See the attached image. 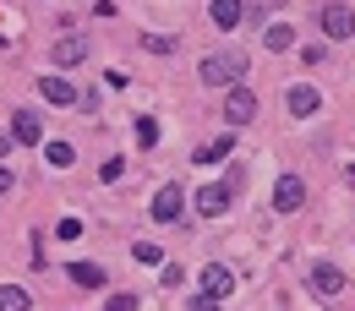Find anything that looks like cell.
<instances>
[{
  "instance_id": "ffe728a7",
  "label": "cell",
  "mask_w": 355,
  "mask_h": 311,
  "mask_svg": "<svg viewBox=\"0 0 355 311\" xmlns=\"http://www.w3.org/2000/svg\"><path fill=\"white\" fill-rule=\"evenodd\" d=\"M142 44L153 49V55H170V49H175V39H164V33H142Z\"/></svg>"
},
{
  "instance_id": "7402d4cb",
  "label": "cell",
  "mask_w": 355,
  "mask_h": 311,
  "mask_svg": "<svg viewBox=\"0 0 355 311\" xmlns=\"http://www.w3.org/2000/svg\"><path fill=\"white\" fill-rule=\"evenodd\" d=\"M104 311H137V295H132V290H121V295H110V306H104Z\"/></svg>"
},
{
  "instance_id": "e0dca14e",
  "label": "cell",
  "mask_w": 355,
  "mask_h": 311,
  "mask_svg": "<svg viewBox=\"0 0 355 311\" xmlns=\"http://www.w3.org/2000/svg\"><path fill=\"white\" fill-rule=\"evenodd\" d=\"M0 311H28V290H17V284H0Z\"/></svg>"
},
{
  "instance_id": "30bf717a",
  "label": "cell",
  "mask_w": 355,
  "mask_h": 311,
  "mask_svg": "<svg viewBox=\"0 0 355 311\" xmlns=\"http://www.w3.org/2000/svg\"><path fill=\"white\" fill-rule=\"evenodd\" d=\"M153 219H159V224H175L180 219V186H159V197H153Z\"/></svg>"
},
{
  "instance_id": "44dd1931",
  "label": "cell",
  "mask_w": 355,
  "mask_h": 311,
  "mask_svg": "<svg viewBox=\"0 0 355 311\" xmlns=\"http://www.w3.org/2000/svg\"><path fill=\"white\" fill-rule=\"evenodd\" d=\"M137 263H164V251L153 240H137Z\"/></svg>"
},
{
  "instance_id": "cb8c5ba5",
  "label": "cell",
  "mask_w": 355,
  "mask_h": 311,
  "mask_svg": "<svg viewBox=\"0 0 355 311\" xmlns=\"http://www.w3.org/2000/svg\"><path fill=\"white\" fill-rule=\"evenodd\" d=\"M55 235H60V240H77V235H83V224H77V219H60V224H55Z\"/></svg>"
},
{
  "instance_id": "603a6c76",
  "label": "cell",
  "mask_w": 355,
  "mask_h": 311,
  "mask_svg": "<svg viewBox=\"0 0 355 311\" xmlns=\"http://www.w3.org/2000/svg\"><path fill=\"white\" fill-rule=\"evenodd\" d=\"M186 311H219V295L202 290V295H191V306H186Z\"/></svg>"
},
{
  "instance_id": "d6986e66",
  "label": "cell",
  "mask_w": 355,
  "mask_h": 311,
  "mask_svg": "<svg viewBox=\"0 0 355 311\" xmlns=\"http://www.w3.org/2000/svg\"><path fill=\"white\" fill-rule=\"evenodd\" d=\"M263 39H268V49H290V44H295V33H290V28H268Z\"/></svg>"
},
{
  "instance_id": "8992f818",
  "label": "cell",
  "mask_w": 355,
  "mask_h": 311,
  "mask_svg": "<svg viewBox=\"0 0 355 311\" xmlns=\"http://www.w3.org/2000/svg\"><path fill=\"white\" fill-rule=\"evenodd\" d=\"M311 290H317L322 301H334V295H345V273L334 263H311Z\"/></svg>"
},
{
  "instance_id": "5b68a950",
  "label": "cell",
  "mask_w": 355,
  "mask_h": 311,
  "mask_svg": "<svg viewBox=\"0 0 355 311\" xmlns=\"http://www.w3.org/2000/svg\"><path fill=\"white\" fill-rule=\"evenodd\" d=\"M301 202H306V180L301 175H284L273 186V208H279V213H301Z\"/></svg>"
},
{
  "instance_id": "ba28073f",
  "label": "cell",
  "mask_w": 355,
  "mask_h": 311,
  "mask_svg": "<svg viewBox=\"0 0 355 311\" xmlns=\"http://www.w3.org/2000/svg\"><path fill=\"white\" fill-rule=\"evenodd\" d=\"M202 290L219 295V301H224V295H235V273H230L224 263H208V267H202Z\"/></svg>"
},
{
  "instance_id": "6da1fadb",
  "label": "cell",
  "mask_w": 355,
  "mask_h": 311,
  "mask_svg": "<svg viewBox=\"0 0 355 311\" xmlns=\"http://www.w3.org/2000/svg\"><path fill=\"white\" fill-rule=\"evenodd\" d=\"M197 77H202V88H235V82L246 77V55H241V49H224V55H208Z\"/></svg>"
},
{
  "instance_id": "d4e9b609",
  "label": "cell",
  "mask_w": 355,
  "mask_h": 311,
  "mask_svg": "<svg viewBox=\"0 0 355 311\" xmlns=\"http://www.w3.org/2000/svg\"><path fill=\"white\" fill-rule=\"evenodd\" d=\"M180 278H186V273H180V263H164V284H170V290H180Z\"/></svg>"
},
{
  "instance_id": "4fadbf2b",
  "label": "cell",
  "mask_w": 355,
  "mask_h": 311,
  "mask_svg": "<svg viewBox=\"0 0 355 311\" xmlns=\"http://www.w3.org/2000/svg\"><path fill=\"white\" fill-rule=\"evenodd\" d=\"M71 284H83V290H104L110 273H104L98 263H71Z\"/></svg>"
},
{
  "instance_id": "9a60e30c",
  "label": "cell",
  "mask_w": 355,
  "mask_h": 311,
  "mask_svg": "<svg viewBox=\"0 0 355 311\" xmlns=\"http://www.w3.org/2000/svg\"><path fill=\"white\" fill-rule=\"evenodd\" d=\"M208 17H214L219 28H235V22H241V0H214V6H208Z\"/></svg>"
},
{
  "instance_id": "9c48e42d",
  "label": "cell",
  "mask_w": 355,
  "mask_h": 311,
  "mask_svg": "<svg viewBox=\"0 0 355 311\" xmlns=\"http://www.w3.org/2000/svg\"><path fill=\"white\" fill-rule=\"evenodd\" d=\"M224 208H230V186H202L197 191V213L202 219H219Z\"/></svg>"
},
{
  "instance_id": "484cf974",
  "label": "cell",
  "mask_w": 355,
  "mask_h": 311,
  "mask_svg": "<svg viewBox=\"0 0 355 311\" xmlns=\"http://www.w3.org/2000/svg\"><path fill=\"white\" fill-rule=\"evenodd\" d=\"M6 191H11V170L0 164V197H6Z\"/></svg>"
},
{
  "instance_id": "7c38bea8",
  "label": "cell",
  "mask_w": 355,
  "mask_h": 311,
  "mask_svg": "<svg viewBox=\"0 0 355 311\" xmlns=\"http://www.w3.org/2000/svg\"><path fill=\"white\" fill-rule=\"evenodd\" d=\"M39 93H44L49 104H77V98H83V93L66 82V77H39Z\"/></svg>"
},
{
  "instance_id": "8fae6325",
  "label": "cell",
  "mask_w": 355,
  "mask_h": 311,
  "mask_svg": "<svg viewBox=\"0 0 355 311\" xmlns=\"http://www.w3.org/2000/svg\"><path fill=\"white\" fill-rule=\"evenodd\" d=\"M11 136H17V142H39V136H44V121H39L33 109H17V115H11Z\"/></svg>"
},
{
  "instance_id": "ac0fdd59",
  "label": "cell",
  "mask_w": 355,
  "mask_h": 311,
  "mask_svg": "<svg viewBox=\"0 0 355 311\" xmlns=\"http://www.w3.org/2000/svg\"><path fill=\"white\" fill-rule=\"evenodd\" d=\"M137 142H142V148H153V142H159V126H153V115H137Z\"/></svg>"
},
{
  "instance_id": "277c9868",
  "label": "cell",
  "mask_w": 355,
  "mask_h": 311,
  "mask_svg": "<svg viewBox=\"0 0 355 311\" xmlns=\"http://www.w3.org/2000/svg\"><path fill=\"white\" fill-rule=\"evenodd\" d=\"M83 60H88V39L83 33H60L49 44V66H83Z\"/></svg>"
},
{
  "instance_id": "3957f363",
  "label": "cell",
  "mask_w": 355,
  "mask_h": 311,
  "mask_svg": "<svg viewBox=\"0 0 355 311\" xmlns=\"http://www.w3.org/2000/svg\"><path fill=\"white\" fill-rule=\"evenodd\" d=\"M224 121H230V126H252V121H257V93L235 82V88L224 93Z\"/></svg>"
},
{
  "instance_id": "2e32d148",
  "label": "cell",
  "mask_w": 355,
  "mask_h": 311,
  "mask_svg": "<svg viewBox=\"0 0 355 311\" xmlns=\"http://www.w3.org/2000/svg\"><path fill=\"white\" fill-rule=\"evenodd\" d=\"M44 159L55 164V170H71V164H77V153H71V142H49V148H44Z\"/></svg>"
},
{
  "instance_id": "5bb4252c",
  "label": "cell",
  "mask_w": 355,
  "mask_h": 311,
  "mask_svg": "<svg viewBox=\"0 0 355 311\" xmlns=\"http://www.w3.org/2000/svg\"><path fill=\"white\" fill-rule=\"evenodd\" d=\"M235 153V136H219V142H208V148H197V164H224Z\"/></svg>"
},
{
  "instance_id": "7a4b0ae2",
  "label": "cell",
  "mask_w": 355,
  "mask_h": 311,
  "mask_svg": "<svg viewBox=\"0 0 355 311\" xmlns=\"http://www.w3.org/2000/svg\"><path fill=\"white\" fill-rule=\"evenodd\" d=\"M317 22H322V33H328L334 44H345V39L355 33V11L345 6V0H328V6L317 11Z\"/></svg>"
},
{
  "instance_id": "52a82bcc",
  "label": "cell",
  "mask_w": 355,
  "mask_h": 311,
  "mask_svg": "<svg viewBox=\"0 0 355 311\" xmlns=\"http://www.w3.org/2000/svg\"><path fill=\"white\" fill-rule=\"evenodd\" d=\"M284 104H290V115H301V121H306V115H317V109H322V93L306 88V82H295V88L284 93Z\"/></svg>"
}]
</instances>
